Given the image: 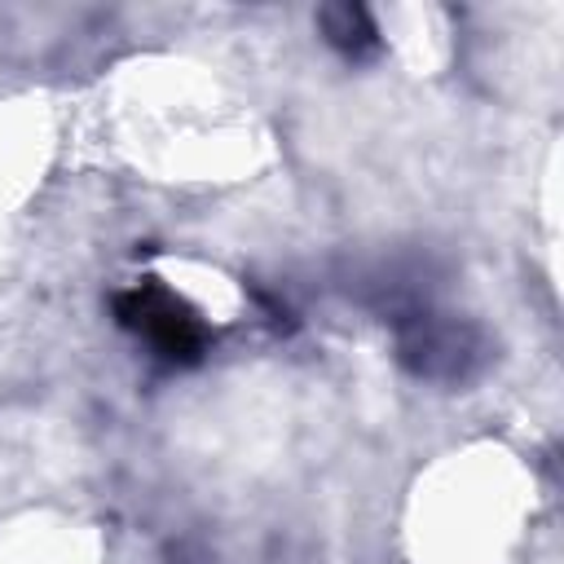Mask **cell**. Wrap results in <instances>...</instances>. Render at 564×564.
<instances>
[{
	"label": "cell",
	"instance_id": "6da1fadb",
	"mask_svg": "<svg viewBox=\"0 0 564 564\" xmlns=\"http://www.w3.org/2000/svg\"><path fill=\"white\" fill-rule=\"evenodd\" d=\"M115 317H119L123 330L141 335L172 366H194L207 352V326H203V317L176 291H167L154 278L119 291L115 295Z\"/></svg>",
	"mask_w": 564,
	"mask_h": 564
},
{
	"label": "cell",
	"instance_id": "7a4b0ae2",
	"mask_svg": "<svg viewBox=\"0 0 564 564\" xmlns=\"http://www.w3.org/2000/svg\"><path fill=\"white\" fill-rule=\"evenodd\" d=\"M317 22H322L326 40H330L344 57H366V53H375V44H379V31H375V22H370V13H366L361 4H326V9L317 13Z\"/></svg>",
	"mask_w": 564,
	"mask_h": 564
}]
</instances>
